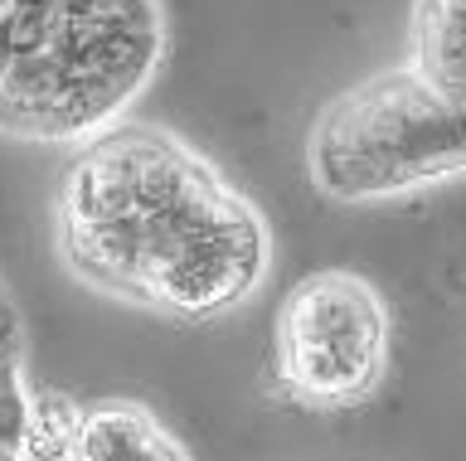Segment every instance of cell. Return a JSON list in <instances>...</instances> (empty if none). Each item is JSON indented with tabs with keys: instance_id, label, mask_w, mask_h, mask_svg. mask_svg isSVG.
I'll use <instances>...</instances> for the list:
<instances>
[{
	"instance_id": "6da1fadb",
	"label": "cell",
	"mask_w": 466,
	"mask_h": 461,
	"mask_svg": "<svg viewBox=\"0 0 466 461\" xmlns=\"http://www.w3.org/2000/svg\"><path fill=\"white\" fill-rule=\"evenodd\" d=\"M58 257L83 286L166 321H214L272 267L268 219L185 136L116 122L78 146L54 209Z\"/></svg>"
},
{
	"instance_id": "7a4b0ae2",
	"label": "cell",
	"mask_w": 466,
	"mask_h": 461,
	"mask_svg": "<svg viewBox=\"0 0 466 461\" xmlns=\"http://www.w3.org/2000/svg\"><path fill=\"white\" fill-rule=\"evenodd\" d=\"M166 25L156 0H54L39 49L0 78V132L44 146H87L151 88Z\"/></svg>"
},
{
	"instance_id": "3957f363",
	"label": "cell",
	"mask_w": 466,
	"mask_h": 461,
	"mask_svg": "<svg viewBox=\"0 0 466 461\" xmlns=\"http://www.w3.org/2000/svg\"><path fill=\"white\" fill-rule=\"evenodd\" d=\"M306 175L335 205H374L466 175V97L432 88L408 64L364 78L316 112Z\"/></svg>"
},
{
	"instance_id": "277c9868",
	"label": "cell",
	"mask_w": 466,
	"mask_h": 461,
	"mask_svg": "<svg viewBox=\"0 0 466 461\" xmlns=\"http://www.w3.org/2000/svg\"><path fill=\"white\" fill-rule=\"evenodd\" d=\"M389 369V306L360 272L326 267L301 277L277 306L272 379L316 413L360 408Z\"/></svg>"
},
{
	"instance_id": "5b68a950",
	"label": "cell",
	"mask_w": 466,
	"mask_h": 461,
	"mask_svg": "<svg viewBox=\"0 0 466 461\" xmlns=\"http://www.w3.org/2000/svg\"><path fill=\"white\" fill-rule=\"evenodd\" d=\"M68 461H195L185 442L137 398L83 403Z\"/></svg>"
},
{
	"instance_id": "8992f818",
	"label": "cell",
	"mask_w": 466,
	"mask_h": 461,
	"mask_svg": "<svg viewBox=\"0 0 466 461\" xmlns=\"http://www.w3.org/2000/svg\"><path fill=\"white\" fill-rule=\"evenodd\" d=\"M413 59L408 68L432 88L466 97V0H413Z\"/></svg>"
},
{
	"instance_id": "52a82bcc",
	"label": "cell",
	"mask_w": 466,
	"mask_h": 461,
	"mask_svg": "<svg viewBox=\"0 0 466 461\" xmlns=\"http://www.w3.org/2000/svg\"><path fill=\"white\" fill-rule=\"evenodd\" d=\"M83 403L68 394H29V417H25V461H68L73 432H78Z\"/></svg>"
},
{
	"instance_id": "ba28073f",
	"label": "cell",
	"mask_w": 466,
	"mask_h": 461,
	"mask_svg": "<svg viewBox=\"0 0 466 461\" xmlns=\"http://www.w3.org/2000/svg\"><path fill=\"white\" fill-rule=\"evenodd\" d=\"M15 359H25V326L10 296H0V365H15Z\"/></svg>"
},
{
	"instance_id": "9c48e42d",
	"label": "cell",
	"mask_w": 466,
	"mask_h": 461,
	"mask_svg": "<svg viewBox=\"0 0 466 461\" xmlns=\"http://www.w3.org/2000/svg\"><path fill=\"white\" fill-rule=\"evenodd\" d=\"M5 5H10V0H0V10H5Z\"/></svg>"
},
{
	"instance_id": "30bf717a",
	"label": "cell",
	"mask_w": 466,
	"mask_h": 461,
	"mask_svg": "<svg viewBox=\"0 0 466 461\" xmlns=\"http://www.w3.org/2000/svg\"><path fill=\"white\" fill-rule=\"evenodd\" d=\"M0 296H5V286H0Z\"/></svg>"
}]
</instances>
